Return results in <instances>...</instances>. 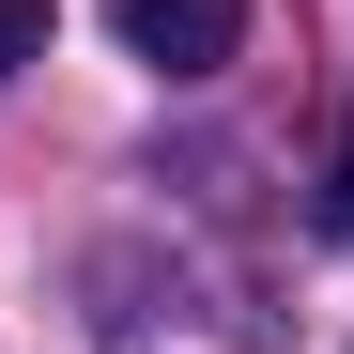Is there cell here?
I'll list each match as a JSON object with an SVG mask.
<instances>
[{
	"instance_id": "7a4b0ae2",
	"label": "cell",
	"mask_w": 354,
	"mask_h": 354,
	"mask_svg": "<svg viewBox=\"0 0 354 354\" xmlns=\"http://www.w3.org/2000/svg\"><path fill=\"white\" fill-rule=\"evenodd\" d=\"M16 62H46V0H0V77Z\"/></svg>"
},
{
	"instance_id": "6da1fadb",
	"label": "cell",
	"mask_w": 354,
	"mask_h": 354,
	"mask_svg": "<svg viewBox=\"0 0 354 354\" xmlns=\"http://www.w3.org/2000/svg\"><path fill=\"white\" fill-rule=\"evenodd\" d=\"M108 31H124L154 77H216L231 46H247V0H108Z\"/></svg>"
},
{
	"instance_id": "3957f363",
	"label": "cell",
	"mask_w": 354,
	"mask_h": 354,
	"mask_svg": "<svg viewBox=\"0 0 354 354\" xmlns=\"http://www.w3.org/2000/svg\"><path fill=\"white\" fill-rule=\"evenodd\" d=\"M324 231H354V124H339V154H324Z\"/></svg>"
}]
</instances>
